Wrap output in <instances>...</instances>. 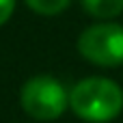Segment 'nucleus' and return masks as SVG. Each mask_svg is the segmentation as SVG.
Instances as JSON below:
<instances>
[{"label":"nucleus","mask_w":123,"mask_h":123,"mask_svg":"<svg viewBox=\"0 0 123 123\" xmlns=\"http://www.w3.org/2000/svg\"><path fill=\"white\" fill-rule=\"evenodd\" d=\"M69 108L86 123H110L123 110V89L110 78H84L69 91Z\"/></svg>","instance_id":"f257e3e1"},{"label":"nucleus","mask_w":123,"mask_h":123,"mask_svg":"<svg viewBox=\"0 0 123 123\" xmlns=\"http://www.w3.org/2000/svg\"><path fill=\"white\" fill-rule=\"evenodd\" d=\"M19 104L35 121H54L69 106V93L52 76H35L24 82Z\"/></svg>","instance_id":"f03ea898"},{"label":"nucleus","mask_w":123,"mask_h":123,"mask_svg":"<svg viewBox=\"0 0 123 123\" xmlns=\"http://www.w3.org/2000/svg\"><path fill=\"white\" fill-rule=\"evenodd\" d=\"M78 52L93 65H123V26L115 22H99L89 26L78 37Z\"/></svg>","instance_id":"7ed1b4c3"},{"label":"nucleus","mask_w":123,"mask_h":123,"mask_svg":"<svg viewBox=\"0 0 123 123\" xmlns=\"http://www.w3.org/2000/svg\"><path fill=\"white\" fill-rule=\"evenodd\" d=\"M82 9L97 19H112L123 13V0H80Z\"/></svg>","instance_id":"20e7f679"},{"label":"nucleus","mask_w":123,"mask_h":123,"mask_svg":"<svg viewBox=\"0 0 123 123\" xmlns=\"http://www.w3.org/2000/svg\"><path fill=\"white\" fill-rule=\"evenodd\" d=\"M24 2H26V6H28L30 11L50 17V15H58V13H63V11L69 6L71 0H24Z\"/></svg>","instance_id":"39448f33"},{"label":"nucleus","mask_w":123,"mask_h":123,"mask_svg":"<svg viewBox=\"0 0 123 123\" xmlns=\"http://www.w3.org/2000/svg\"><path fill=\"white\" fill-rule=\"evenodd\" d=\"M13 11H15V0H0V26L11 19Z\"/></svg>","instance_id":"423d86ee"}]
</instances>
